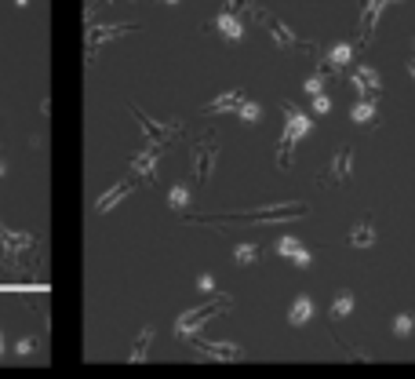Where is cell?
<instances>
[{"label":"cell","mask_w":415,"mask_h":379,"mask_svg":"<svg viewBox=\"0 0 415 379\" xmlns=\"http://www.w3.org/2000/svg\"><path fill=\"white\" fill-rule=\"evenodd\" d=\"M284 117H288V121H284V132H281V139H277V168H288L295 143H299L303 135L314 132V117L303 113L295 103H284Z\"/></svg>","instance_id":"cell-1"},{"label":"cell","mask_w":415,"mask_h":379,"mask_svg":"<svg viewBox=\"0 0 415 379\" xmlns=\"http://www.w3.org/2000/svg\"><path fill=\"white\" fill-rule=\"evenodd\" d=\"M230 307H233L230 296H215V292H212V299H208V303L186 310L183 318L175 321V336H179V339H193V336L204 328V321H212V318H219V314H226Z\"/></svg>","instance_id":"cell-2"},{"label":"cell","mask_w":415,"mask_h":379,"mask_svg":"<svg viewBox=\"0 0 415 379\" xmlns=\"http://www.w3.org/2000/svg\"><path fill=\"white\" fill-rule=\"evenodd\" d=\"M215 164H219V139H215V132H201L197 135V164H193V179L208 183V179H212V172H215Z\"/></svg>","instance_id":"cell-3"},{"label":"cell","mask_w":415,"mask_h":379,"mask_svg":"<svg viewBox=\"0 0 415 379\" xmlns=\"http://www.w3.org/2000/svg\"><path fill=\"white\" fill-rule=\"evenodd\" d=\"M259 19L266 22V33H270V41H274L277 48H284V52H310V41H299V37H295L288 26H284L281 19H274V15H266V11H259Z\"/></svg>","instance_id":"cell-4"},{"label":"cell","mask_w":415,"mask_h":379,"mask_svg":"<svg viewBox=\"0 0 415 379\" xmlns=\"http://www.w3.org/2000/svg\"><path fill=\"white\" fill-rule=\"evenodd\" d=\"M139 26H132V22H110V26H88V37H84V44H88V59H95V52L102 44H110L117 41V37H124V33H135Z\"/></svg>","instance_id":"cell-5"},{"label":"cell","mask_w":415,"mask_h":379,"mask_svg":"<svg viewBox=\"0 0 415 379\" xmlns=\"http://www.w3.org/2000/svg\"><path fill=\"white\" fill-rule=\"evenodd\" d=\"M132 113H135L139 128H142V135H146L150 143H164V146H168V139H175L179 132H183V128H179L175 121H168V124H157V121H150V117H146V113H142L139 106H132Z\"/></svg>","instance_id":"cell-6"},{"label":"cell","mask_w":415,"mask_h":379,"mask_svg":"<svg viewBox=\"0 0 415 379\" xmlns=\"http://www.w3.org/2000/svg\"><path fill=\"white\" fill-rule=\"evenodd\" d=\"M350 168H354V146H339L335 150V161H332V168L324 172V186H343L350 179Z\"/></svg>","instance_id":"cell-7"},{"label":"cell","mask_w":415,"mask_h":379,"mask_svg":"<svg viewBox=\"0 0 415 379\" xmlns=\"http://www.w3.org/2000/svg\"><path fill=\"white\" fill-rule=\"evenodd\" d=\"M161 157H164V143H146V150L132 161V175H135V179L153 183V168H157Z\"/></svg>","instance_id":"cell-8"},{"label":"cell","mask_w":415,"mask_h":379,"mask_svg":"<svg viewBox=\"0 0 415 379\" xmlns=\"http://www.w3.org/2000/svg\"><path fill=\"white\" fill-rule=\"evenodd\" d=\"M350 84H354V92L361 95V99H379V73H375L372 66H365V62H361L357 66V73L354 77H350Z\"/></svg>","instance_id":"cell-9"},{"label":"cell","mask_w":415,"mask_h":379,"mask_svg":"<svg viewBox=\"0 0 415 379\" xmlns=\"http://www.w3.org/2000/svg\"><path fill=\"white\" fill-rule=\"evenodd\" d=\"M197 354L208 361H241L244 350L237 343H197Z\"/></svg>","instance_id":"cell-10"},{"label":"cell","mask_w":415,"mask_h":379,"mask_svg":"<svg viewBox=\"0 0 415 379\" xmlns=\"http://www.w3.org/2000/svg\"><path fill=\"white\" fill-rule=\"evenodd\" d=\"M215 30L223 33V41H244V19L241 15H233V11H219L215 15Z\"/></svg>","instance_id":"cell-11"},{"label":"cell","mask_w":415,"mask_h":379,"mask_svg":"<svg viewBox=\"0 0 415 379\" xmlns=\"http://www.w3.org/2000/svg\"><path fill=\"white\" fill-rule=\"evenodd\" d=\"M132 190H135V175H132V179H121L117 186H110L106 194H102V197L95 201V212H110L113 205H121V201H124L128 194H132Z\"/></svg>","instance_id":"cell-12"},{"label":"cell","mask_w":415,"mask_h":379,"mask_svg":"<svg viewBox=\"0 0 415 379\" xmlns=\"http://www.w3.org/2000/svg\"><path fill=\"white\" fill-rule=\"evenodd\" d=\"M314 299H310L306 292L303 296H295V303H292V310H288V325H295V328H303V325H310L314 321Z\"/></svg>","instance_id":"cell-13"},{"label":"cell","mask_w":415,"mask_h":379,"mask_svg":"<svg viewBox=\"0 0 415 379\" xmlns=\"http://www.w3.org/2000/svg\"><path fill=\"white\" fill-rule=\"evenodd\" d=\"M241 99H244V92H241V88H233V92H223L219 99H212V103L204 106V113H230V110L241 106Z\"/></svg>","instance_id":"cell-14"},{"label":"cell","mask_w":415,"mask_h":379,"mask_svg":"<svg viewBox=\"0 0 415 379\" xmlns=\"http://www.w3.org/2000/svg\"><path fill=\"white\" fill-rule=\"evenodd\" d=\"M153 336H157V328H153V325L142 328V332L135 336V343H132V354H128V361H146V354H150V347H153Z\"/></svg>","instance_id":"cell-15"},{"label":"cell","mask_w":415,"mask_h":379,"mask_svg":"<svg viewBox=\"0 0 415 379\" xmlns=\"http://www.w3.org/2000/svg\"><path fill=\"white\" fill-rule=\"evenodd\" d=\"M168 208L179 212V216H186V212H190V186L186 183H179V186L168 190Z\"/></svg>","instance_id":"cell-16"},{"label":"cell","mask_w":415,"mask_h":379,"mask_svg":"<svg viewBox=\"0 0 415 379\" xmlns=\"http://www.w3.org/2000/svg\"><path fill=\"white\" fill-rule=\"evenodd\" d=\"M350 314H354V292L343 288V292H335V299H332V318H350Z\"/></svg>","instance_id":"cell-17"},{"label":"cell","mask_w":415,"mask_h":379,"mask_svg":"<svg viewBox=\"0 0 415 379\" xmlns=\"http://www.w3.org/2000/svg\"><path fill=\"white\" fill-rule=\"evenodd\" d=\"M350 245H354V248H368V245H375V230H372V223H368V219L354 226V234H350Z\"/></svg>","instance_id":"cell-18"},{"label":"cell","mask_w":415,"mask_h":379,"mask_svg":"<svg viewBox=\"0 0 415 379\" xmlns=\"http://www.w3.org/2000/svg\"><path fill=\"white\" fill-rule=\"evenodd\" d=\"M350 117H354V124H361V128H365V124H375V99H361Z\"/></svg>","instance_id":"cell-19"},{"label":"cell","mask_w":415,"mask_h":379,"mask_svg":"<svg viewBox=\"0 0 415 379\" xmlns=\"http://www.w3.org/2000/svg\"><path fill=\"white\" fill-rule=\"evenodd\" d=\"M390 328H394L397 339H408V336H415V318L412 314H397V318L390 321Z\"/></svg>","instance_id":"cell-20"},{"label":"cell","mask_w":415,"mask_h":379,"mask_svg":"<svg viewBox=\"0 0 415 379\" xmlns=\"http://www.w3.org/2000/svg\"><path fill=\"white\" fill-rule=\"evenodd\" d=\"M237 117H241V124H259V117H263V106H259V103H244V99H241Z\"/></svg>","instance_id":"cell-21"},{"label":"cell","mask_w":415,"mask_h":379,"mask_svg":"<svg viewBox=\"0 0 415 379\" xmlns=\"http://www.w3.org/2000/svg\"><path fill=\"white\" fill-rule=\"evenodd\" d=\"M233 259H237V267H252V263L259 259V248L255 245H237L233 248Z\"/></svg>","instance_id":"cell-22"},{"label":"cell","mask_w":415,"mask_h":379,"mask_svg":"<svg viewBox=\"0 0 415 379\" xmlns=\"http://www.w3.org/2000/svg\"><path fill=\"white\" fill-rule=\"evenodd\" d=\"M295 248H299V237H292V234H288V237H281V241L274 245V252H277V256H284V259H288Z\"/></svg>","instance_id":"cell-23"},{"label":"cell","mask_w":415,"mask_h":379,"mask_svg":"<svg viewBox=\"0 0 415 379\" xmlns=\"http://www.w3.org/2000/svg\"><path fill=\"white\" fill-rule=\"evenodd\" d=\"M310 99H314V113H317V117H324V113H332V99L324 95V92H317V95H310Z\"/></svg>","instance_id":"cell-24"},{"label":"cell","mask_w":415,"mask_h":379,"mask_svg":"<svg viewBox=\"0 0 415 379\" xmlns=\"http://www.w3.org/2000/svg\"><path fill=\"white\" fill-rule=\"evenodd\" d=\"M288 259H292V263H295V267H299V270H306V267H310V263H314V256H310V252H306L303 245H299V248H295V252H292V256H288Z\"/></svg>","instance_id":"cell-25"},{"label":"cell","mask_w":415,"mask_h":379,"mask_svg":"<svg viewBox=\"0 0 415 379\" xmlns=\"http://www.w3.org/2000/svg\"><path fill=\"white\" fill-rule=\"evenodd\" d=\"M303 92H306V95H317V92H324V73H314V77H306Z\"/></svg>","instance_id":"cell-26"},{"label":"cell","mask_w":415,"mask_h":379,"mask_svg":"<svg viewBox=\"0 0 415 379\" xmlns=\"http://www.w3.org/2000/svg\"><path fill=\"white\" fill-rule=\"evenodd\" d=\"M33 350H37V339H19V343H15V354H19V358H30Z\"/></svg>","instance_id":"cell-27"},{"label":"cell","mask_w":415,"mask_h":379,"mask_svg":"<svg viewBox=\"0 0 415 379\" xmlns=\"http://www.w3.org/2000/svg\"><path fill=\"white\" fill-rule=\"evenodd\" d=\"M197 288H201V292H219V288H215V277H212V274H201V277H197Z\"/></svg>","instance_id":"cell-28"},{"label":"cell","mask_w":415,"mask_h":379,"mask_svg":"<svg viewBox=\"0 0 415 379\" xmlns=\"http://www.w3.org/2000/svg\"><path fill=\"white\" fill-rule=\"evenodd\" d=\"M0 358H4V332H0Z\"/></svg>","instance_id":"cell-29"},{"label":"cell","mask_w":415,"mask_h":379,"mask_svg":"<svg viewBox=\"0 0 415 379\" xmlns=\"http://www.w3.org/2000/svg\"><path fill=\"white\" fill-rule=\"evenodd\" d=\"M408 73H412V77H415V59H412V62H408Z\"/></svg>","instance_id":"cell-30"},{"label":"cell","mask_w":415,"mask_h":379,"mask_svg":"<svg viewBox=\"0 0 415 379\" xmlns=\"http://www.w3.org/2000/svg\"><path fill=\"white\" fill-rule=\"evenodd\" d=\"M4 172H8V168H4V161H0V175H4Z\"/></svg>","instance_id":"cell-31"},{"label":"cell","mask_w":415,"mask_h":379,"mask_svg":"<svg viewBox=\"0 0 415 379\" xmlns=\"http://www.w3.org/2000/svg\"><path fill=\"white\" fill-rule=\"evenodd\" d=\"M164 4H179V0H164Z\"/></svg>","instance_id":"cell-32"},{"label":"cell","mask_w":415,"mask_h":379,"mask_svg":"<svg viewBox=\"0 0 415 379\" xmlns=\"http://www.w3.org/2000/svg\"><path fill=\"white\" fill-rule=\"evenodd\" d=\"M386 4H401V0H386Z\"/></svg>","instance_id":"cell-33"},{"label":"cell","mask_w":415,"mask_h":379,"mask_svg":"<svg viewBox=\"0 0 415 379\" xmlns=\"http://www.w3.org/2000/svg\"><path fill=\"white\" fill-rule=\"evenodd\" d=\"M412 44H415V41H412Z\"/></svg>","instance_id":"cell-34"}]
</instances>
